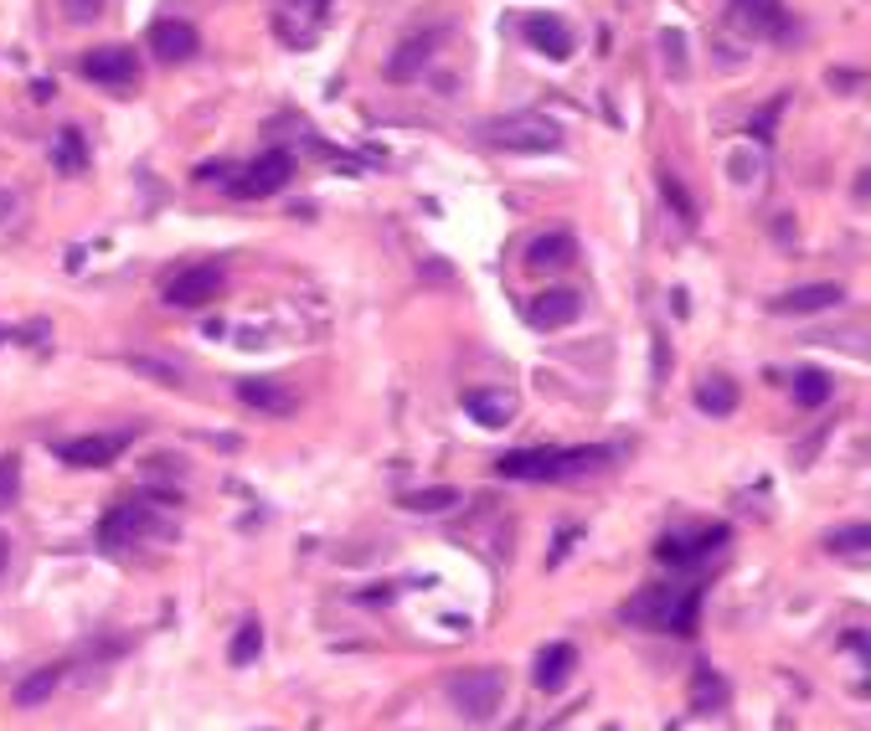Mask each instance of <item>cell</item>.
Listing matches in <instances>:
<instances>
[{"label": "cell", "mask_w": 871, "mask_h": 731, "mask_svg": "<svg viewBox=\"0 0 871 731\" xmlns=\"http://www.w3.org/2000/svg\"><path fill=\"white\" fill-rule=\"evenodd\" d=\"M58 165L68 170V176H77V170L89 165V155H83V135H77V129H62L58 135Z\"/></svg>", "instance_id": "29"}, {"label": "cell", "mask_w": 871, "mask_h": 731, "mask_svg": "<svg viewBox=\"0 0 871 731\" xmlns=\"http://www.w3.org/2000/svg\"><path fill=\"white\" fill-rule=\"evenodd\" d=\"M867 541H871L867 525H846V531H830V536H826V552H830V556H851V562H861V556H867Z\"/></svg>", "instance_id": "26"}, {"label": "cell", "mask_w": 871, "mask_h": 731, "mask_svg": "<svg viewBox=\"0 0 871 731\" xmlns=\"http://www.w3.org/2000/svg\"><path fill=\"white\" fill-rule=\"evenodd\" d=\"M655 556H661L665 567H692V562H702L696 541H686V536H665L661 546H655Z\"/></svg>", "instance_id": "28"}, {"label": "cell", "mask_w": 871, "mask_h": 731, "mask_svg": "<svg viewBox=\"0 0 871 731\" xmlns=\"http://www.w3.org/2000/svg\"><path fill=\"white\" fill-rule=\"evenodd\" d=\"M465 413L480 428H506L516 418V397L500 387H475V391H465Z\"/></svg>", "instance_id": "14"}, {"label": "cell", "mask_w": 871, "mask_h": 731, "mask_svg": "<svg viewBox=\"0 0 871 731\" xmlns=\"http://www.w3.org/2000/svg\"><path fill=\"white\" fill-rule=\"evenodd\" d=\"M521 36L531 46H537L541 58H552V62H568L572 58V31L562 15H547V11H531L521 21Z\"/></svg>", "instance_id": "10"}, {"label": "cell", "mask_w": 871, "mask_h": 731, "mask_svg": "<svg viewBox=\"0 0 871 731\" xmlns=\"http://www.w3.org/2000/svg\"><path fill=\"white\" fill-rule=\"evenodd\" d=\"M857 83H861V73H846V67H841V73H836V67H830V88L851 93V88H857Z\"/></svg>", "instance_id": "34"}, {"label": "cell", "mask_w": 871, "mask_h": 731, "mask_svg": "<svg viewBox=\"0 0 871 731\" xmlns=\"http://www.w3.org/2000/svg\"><path fill=\"white\" fill-rule=\"evenodd\" d=\"M572 670H578V649L572 644H552V649H541L537 659V690H562L572 680Z\"/></svg>", "instance_id": "17"}, {"label": "cell", "mask_w": 871, "mask_h": 731, "mask_svg": "<svg viewBox=\"0 0 871 731\" xmlns=\"http://www.w3.org/2000/svg\"><path fill=\"white\" fill-rule=\"evenodd\" d=\"M222 294V269L217 263H196V269H180L166 284V304L170 310H201Z\"/></svg>", "instance_id": "5"}, {"label": "cell", "mask_w": 871, "mask_h": 731, "mask_svg": "<svg viewBox=\"0 0 871 731\" xmlns=\"http://www.w3.org/2000/svg\"><path fill=\"white\" fill-rule=\"evenodd\" d=\"M258 655H263V628H258V624H242L238 639H232V649H227V659H232V665H253Z\"/></svg>", "instance_id": "27"}, {"label": "cell", "mask_w": 871, "mask_h": 731, "mask_svg": "<svg viewBox=\"0 0 871 731\" xmlns=\"http://www.w3.org/2000/svg\"><path fill=\"white\" fill-rule=\"evenodd\" d=\"M151 46H155V58L166 62V67H176V62H191L196 52H201V36H196L191 21H155V27H151Z\"/></svg>", "instance_id": "12"}, {"label": "cell", "mask_w": 871, "mask_h": 731, "mask_svg": "<svg viewBox=\"0 0 871 731\" xmlns=\"http://www.w3.org/2000/svg\"><path fill=\"white\" fill-rule=\"evenodd\" d=\"M572 258H578V242H572L568 232H541V238L526 248V269L552 273V269H568Z\"/></svg>", "instance_id": "16"}, {"label": "cell", "mask_w": 871, "mask_h": 731, "mask_svg": "<svg viewBox=\"0 0 871 731\" xmlns=\"http://www.w3.org/2000/svg\"><path fill=\"white\" fill-rule=\"evenodd\" d=\"M692 706L696 711H722V706H727V680L702 665V670L692 675Z\"/></svg>", "instance_id": "22"}, {"label": "cell", "mask_w": 871, "mask_h": 731, "mask_svg": "<svg viewBox=\"0 0 871 731\" xmlns=\"http://www.w3.org/2000/svg\"><path fill=\"white\" fill-rule=\"evenodd\" d=\"M661 46H665V62H671L676 73H686V36H681V31H665Z\"/></svg>", "instance_id": "32"}, {"label": "cell", "mask_w": 871, "mask_h": 731, "mask_svg": "<svg viewBox=\"0 0 871 731\" xmlns=\"http://www.w3.org/2000/svg\"><path fill=\"white\" fill-rule=\"evenodd\" d=\"M83 77L98 83V88H129L139 77V62L129 46H93L89 58H83Z\"/></svg>", "instance_id": "7"}, {"label": "cell", "mask_w": 871, "mask_h": 731, "mask_svg": "<svg viewBox=\"0 0 871 731\" xmlns=\"http://www.w3.org/2000/svg\"><path fill=\"white\" fill-rule=\"evenodd\" d=\"M15 490H21V459L6 453V459H0V510L15 500Z\"/></svg>", "instance_id": "31"}, {"label": "cell", "mask_w": 871, "mask_h": 731, "mask_svg": "<svg viewBox=\"0 0 871 731\" xmlns=\"http://www.w3.org/2000/svg\"><path fill=\"white\" fill-rule=\"evenodd\" d=\"M661 196H665V207L676 211V217H681V222H686V227L696 222V201H692V191L681 186V176H676V170H661Z\"/></svg>", "instance_id": "25"}, {"label": "cell", "mask_w": 871, "mask_h": 731, "mask_svg": "<svg viewBox=\"0 0 871 731\" xmlns=\"http://www.w3.org/2000/svg\"><path fill=\"white\" fill-rule=\"evenodd\" d=\"M135 372H151L155 382H166V387H180V372H176V366H160V361H135Z\"/></svg>", "instance_id": "33"}, {"label": "cell", "mask_w": 871, "mask_h": 731, "mask_svg": "<svg viewBox=\"0 0 871 731\" xmlns=\"http://www.w3.org/2000/svg\"><path fill=\"white\" fill-rule=\"evenodd\" d=\"M795 403H799V407H826V403H830V376H826V372H815V366L795 372Z\"/></svg>", "instance_id": "23"}, {"label": "cell", "mask_w": 871, "mask_h": 731, "mask_svg": "<svg viewBox=\"0 0 871 731\" xmlns=\"http://www.w3.org/2000/svg\"><path fill=\"white\" fill-rule=\"evenodd\" d=\"M846 299L841 284H805V289H789V294L774 299L779 314H820V310H836Z\"/></svg>", "instance_id": "15"}, {"label": "cell", "mask_w": 871, "mask_h": 731, "mask_svg": "<svg viewBox=\"0 0 871 731\" xmlns=\"http://www.w3.org/2000/svg\"><path fill=\"white\" fill-rule=\"evenodd\" d=\"M238 397L248 407H258L263 418H294V413H300V397H294L284 382H273V376H242Z\"/></svg>", "instance_id": "9"}, {"label": "cell", "mask_w": 871, "mask_h": 731, "mask_svg": "<svg viewBox=\"0 0 871 731\" xmlns=\"http://www.w3.org/2000/svg\"><path fill=\"white\" fill-rule=\"evenodd\" d=\"M490 145L521 149V155H541V149L562 145V129H557L552 119H511V124H496V129H490Z\"/></svg>", "instance_id": "8"}, {"label": "cell", "mask_w": 871, "mask_h": 731, "mask_svg": "<svg viewBox=\"0 0 871 731\" xmlns=\"http://www.w3.org/2000/svg\"><path fill=\"white\" fill-rule=\"evenodd\" d=\"M62 15L73 21V27H93L98 15H104V0H58Z\"/></svg>", "instance_id": "30"}, {"label": "cell", "mask_w": 871, "mask_h": 731, "mask_svg": "<svg viewBox=\"0 0 871 731\" xmlns=\"http://www.w3.org/2000/svg\"><path fill=\"white\" fill-rule=\"evenodd\" d=\"M696 407H702V413H712V418H733V413H737L733 376H706L702 387H696Z\"/></svg>", "instance_id": "21"}, {"label": "cell", "mask_w": 871, "mask_h": 731, "mask_svg": "<svg viewBox=\"0 0 871 731\" xmlns=\"http://www.w3.org/2000/svg\"><path fill=\"white\" fill-rule=\"evenodd\" d=\"M614 459V448H516L506 459H496L500 479H568V474H588V469H603Z\"/></svg>", "instance_id": "2"}, {"label": "cell", "mask_w": 871, "mask_h": 731, "mask_svg": "<svg viewBox=\"0 0 871 731\" xmlns=\"http://www.w3.org/2000/svg\"><path fill=\"white\" fill-rule=\"evenodd\" d=\"M449 701L459 717L469 721H490L500 711V701H506V675L496 670V665H480V670H465V675H449Z\"/></svg>", "instance_id": "3"}, {"label": "cell", "mask_w": 871, "mask_h": 731, "mask_svg": "<svg viewBox=\"0 0 871 731\" xmlns=\"http://www.w3.org/2000/svg\"><path fill=\"white\" fill-rule=\"evenodd\" d=\"M0 567H6V536H0Z\"/></svg>", "instance_id": "35"}, {"label": "cell", "mask_w": 871, "mask_h": 731, "mask_svg": "<svg viewBox=\"0 0 871 731\" xmlns=\"http://www.w3.org/2000/svg\"><path fill=\"white\" fill-rule=\"evenodd\" d=\"M289 176H294V155H289V149H269V155H258V160L232 180V191L238 196H273V191H284L289 186Z\"/></svg>", "instance_id": "6"}, {"label": "cell", "mask_w": 871, "mask_h": 731, "mask_svg": "<svg viewBox=\"0 0 871 731\" xmlns=\"http://www.w3.org/2000/svg\"><path fill=\"white\" fill-rule=\"evenodd\" d=\"M428 58H434V42H428V36H407V42L387 58V77L392 83H413V77L428 67Z\"/></svg>", "instance_id": "18"}, {"label": "cell", "mask_w": 871, "mask_h": 731, "mask_svg": "<svg viewBox=\"0 0 871 731\" xmlns=\"http://www.w3.org/2000/svg\"><path fill=\"white\" fill-rule=\"evenodd\" d=\"M129 438L124 434H93V438H73V443H62V459L73 463V469H104L124 453Z\"/></svg>", "instance_id": "13"}, {"label": "cell", "mask_w": 871, "mask_h": 731, "mask_svg": "<svg viewBox=\"0 0 871 731\" xmlns=\"http://www.w3.org/2000/svg\"><path fill=\"white\" fill-rule=\"evenodd\" d=\"M62 686V665H42V670H31L21 686H15V706L21 711H37V706L52 701V690Z\"/></svg>", "instance_id": "20"}, {"label": "cell", "mask_w": 871, "mask_h": 731, "mask_svg": "<svg viewBox=\"0 0 871 731\" xmlns=\"http://www.w3.org/2000/svg\"><path fill=\"white\" fill-rule=\"evenodd\" d=\"M733 6H737V15H743L753 31H764V36H784V31H789L784 0H733Z\"/></svg>", "instance_id": "19"}, {"label": "cell", "mask_w": 871, "mask_h": 731, "mask_svg": "<svg viewBox=\"0 0 871 731\" xmlns=\"http://www.w3.org/2000/svg\"><path fill=\"white\" fill-rule=\"evenodd\" d=\"M696 613H702V593L692 583H655L624 603V624L640 628H665V634H696Z\"/></svg>", "instance_id": "1"}, {"label": "cell", "mask_w": 871, "mask_h": 731, "mask_svg": "<svg viewBox=\"0 0 871 731\" xmlns=\"http://www.w3.org/2000/svg\"><path fill=\"white\" fill-rule=\"evenodd\" d=\"M454 500H459V490H449V484H434V490L403 494V510H413V515H438V510H449Z\"/></svg>", "instance_id": "24"}, {"label": "cell", "mask_w": 871, "mask_h": 731, "mask_svg": "<svg viewBox=\"0 0 871 731\" xmlns=\"http://www.w3.org/2000/svg\"><path fill=\"white\" fill-rule=\"evenodd\" d=\"M135 536H170V525L151 515V500H124L104 515V546H124Z\"/></svg>", "instance_id": "4"}, {"label": "cell", "mask_w": 871, "mask_h": 731, "mask_svg": "<svg viewBox=\"0 0 871 731\" xmlns=\"http://www.w3.org/2000/svg\"><path fill=\"white\" fill-rule=\"evenodd\" d=\"M578 314H583V294H578V289H547V294H537L526 304V320L537 330H562V325H572Z\"/></svg>", "instance_id": "11"}]
</instances>
